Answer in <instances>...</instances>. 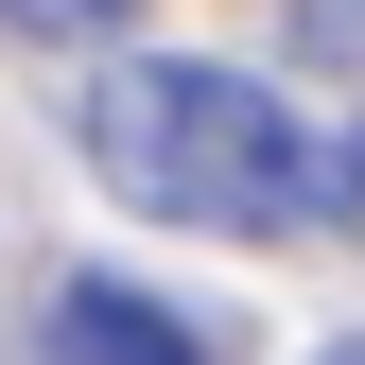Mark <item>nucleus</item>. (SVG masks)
<instances>
[{
  "instance_id": "obj_1",
  "label": "nucleus",
  "mask_w": 365,
  "mask_h": 365,
  "mask_svg": "<svg viewBox=\"0 0 365 365\" xmlns=\"http://www.w3.org/2000/svg\"><path fill=\"white\" fill-rule=\"evenodd\" d=\"M87 157H105L122 209L209 226V244H279V226L331 209V140L226 53H122L87 70Z\"/></svg>"
},
{
  "instance_id": "obj_2",
  "label": "nucleus",
  "mask_w": 365,
  "mask_h": 365,
  "mask_svg": "<svg viewBox=\"0 0 365 365\" xmlns=\"http://www.w3.org/2000/svg\"><path fill=\"white\" fill-rule=\"evenodd\" d=\"M53 365H209V331L140 279H70L53 296Z\"/></svg>"
},
{
  "instance_id": "obj_3",
  "label": "nucleus",
  "mask_w": 365,
  "mask_h": 365,
  "mask_svg": "<svg viewBox=\"0 0 365 365\" xmlns=\"http://www.w3.org/2000/svg\"><path fill=\"white\" fill-rule=\"evenodd\" d=\"M0 35H122V0H0Z\"/></svg>"
},
{
  "instance_id": "obj_4",
  "label": "nucleus",
  "mask_w": 365,
  "mask_h": 365,
  "mask_svg": "<svg viewBox=\"0 0 365 365\" xmlns=\"http://www.w3.org/2000/svg\"><path fill=\"white\" fill-rule=\"evenodd\" d=\"M313 35H331V53H365V0H313Z\"/></svg>"
},
{
  "instance_id": "obj_5",
  "label": "nucleus",
  "mask_w": 365,
  "mask_h": 365,
  "mask_svg": "<svg viewBox=\"0 0 365 365\" xmlns=\"http://www.w3.org/2000/svg\"><path fill=\"white\" fill-rule=\"evenodd\" d=\"M313 365H365V331H348V348H313Z\"/></svg>"
}]
</instances>
